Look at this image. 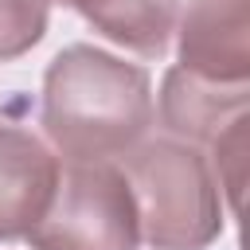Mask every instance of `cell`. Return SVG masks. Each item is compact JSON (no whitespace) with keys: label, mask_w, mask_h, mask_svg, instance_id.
<instances>
[{"label":"cell","mask_w":250,"mask_h":250,"mask_svg":"<svg viewBox=\"0 0 250 250\" xmlns=\"http://www.w3.org/2000/svg\"><path fill=\"white\" fill-rule=\"evenodd\" d=\"M152 125L148 74L98 47L74 43L47 66L43 129L70 164H109Z\"/></svg>","instance_id":"obj_1"},{"label":"cell","mask_w":250,"mask_h":250,"mask_svg":"<svg viewBox=\"0 0 250 250\" xmlns=\"http://www.w3.org/2000/svg\"><path fill=\"white\" fill-rule=\"evenodd\" d=\"M141 234L156 250H203L223 230V199L211 164L180 141H148L125 152L121 168Z\"/></svg>","instance_id":"obj_2"},{"label":"cell","mask_w":250,"mask_h":250,"mask_svg":"<svg viewBox=\"0 0 250 250\" xmlns=\"http://www.w3.org/2000/svg\"><path fill=\"white\" fill-rule=\"evenodd\" d=\"M31 250H137L141 219L133 191L113 164H66L39 223Z\"/></svg>","instance_id":"obj_3"},{"label":"cell","mask_w":250,"mask_h":250,"mask_svg":"<svg viewBox=\"0 0 250 250\" xmlns=\"http://www.w3.org/2000/svg\"><path fill=\"white\" fill-rule=\"evenodd\" d=\"M180 70L207 82H246L250 0H191L180 23Z\"/></svg>","instance_id":"obj_4"},{"label":"cell","mask_w":250,"mask_h":250,"mask_svg":"<svg viewBox=\"0 0 250 250\" xmlns=\"http://www.w3.org/2000/svg\"><path fill=\"white\" fill-rule=\"evenodd\" d=\"M55 180L59 160L39 137L0 129V238H27L51 203Z\"/></svg>","instance_id":"obj_5"},{"label":"cell","mask_w":250,"mask_h":250,"mask_svg":"<svg viewBox=\"0 0 250 250\" xmlns=\"http://www.w3.org/2000/svg\"><path fill=\"white\" fill-rule=\"evenodd\" d=\"M250 82H207L180 66L164 74L160 90V117L172 133L188 141H215L238 117H246Z\"/></svg>","instance_id":"obj_6"},{"label":"cell","mask_w":250,"mask_h":250,"mask_svg":"<svg viewBox=\"0 0 250 250\" xmlns=\"http://www.w3.org/2000/svg\"><path fill=\"white\" fill-rule=\"evenodd\" d=\"M66 8L82 12L102 35L137 51L160 55L176 27V0H62Z\"/></svg>","instance_id":"obj_7"},{"label":"cell","mask_w":250,"mask_h":250,"mask_svg":"<svg viewBox=\"0 0 250 250\" xmlns=\"http://www.w3.org/2000/svg\"><path fill=\"white\" fill-rule=\"evenodd\" d=\"M47 27V0H0V62L31 51Z\"/></svg>","instance_id":"obj_8"},{"label":"cell","mask_w":250,"mask_h":250,"mask_svg":"<svg viewBox=\"0 0 250 250\" xmlns=\"http://www.w3.org/2000/svg\"><path fill=\"white\" fill-rule=\"evenodd\" d=\"M215 184L227 191L230 211L242 207V184H246V117H238L230 129H223L215 141Z\"/></svg>","instance_id":"obj_9"}]
</instances>
